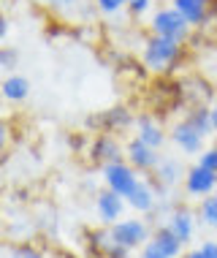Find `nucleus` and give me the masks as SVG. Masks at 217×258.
Here are the masks:
<instances>
[{"label":"nucleus","mask_w":217,"mask_h":258,"mask_svg":"<svg viewBox=\"0 0 217 258\" xmlns=\"http://www.w3.org/2000/svg\"><path fill=\"white\" fill-rule=\"evenodd\" d=\"M182 57H185V44H179V41L155 36V33L144 41L141 62H144L147 71H152V74H171L174 66Z\"/></svg>","instance_id":"1"},{"label":"nucleus","mask_w":217,"mask_h":258,"mask_svg":"<svg viewBox=\"0 0 217 258\" xmlns=\"http://www.w3.org/2000/svg\"><path fill=\"white\" fill-rule=\"evenodd\" d=\"M152 33L155 36H163V38H171V41H179V44H185L187 38H190V22H187L182 14L174 9V6H166V9H158L152 14Z\"/></svg>","instance_id":"2"},{"label":"nucleus","mask_w":217,"mask_h":258,"mask_svg":"<svg viewBox=\"0 0 217 258\" xmlns=\"http://www.w3.org/2000/svg\"><path fill=\"white\" fill-rule=\"evenodd\" d=\"M182 242L169 228V223H160L158 231L150 236V242L141 247V258H177L182 255Z\"/></svg>","instance_id":"3"},{"label":"nucleus","mask_w":217,"mask_h":258,"mask_svg":"<svg viewBox=\"0 0 217 258\" xmlns=\"http://www.w3.org/2000/svg\"><path fill=\"white\" fill-rule=\"evenodd\" d=\"M103 174V182H106V187H111V190H117L120 196L128 199L133 193V187L138 185V171L133 169V166L128 163V160H114V163L103 166L101 169Z\"/></svg>","instance_id":"4"},{"label":"nucleus","mask_w":217,"mask_h":258,"mask_svg":"<svg viewBox=\"0 0 217 258\" xmlns=\"http://www.w3.org/2000/svg\"><path fill=\"white\" fill-rule=\"evenodd\" d=\"M111 236H114L120 245H125L128 250H136V247H144L150 242V226L141 220V218H125V220H117L114 226H109Z\"/></svg>","instance_id":"5"},{"label":"nucleus","mask_w":217,"mask_h":258,"mask_svg":"<svg viewBox=\"0 0 217 258\" xmlns=\"http://www.w3.org/2000/svg\"><path fill=\"white\" fill-rule=\"evenodd\" d=\"M160 152L155 147H150V144H144L141 139H130L128 144H125V160L136 169L138 174H150L158 169L160 163Z\"/></svg>","instance_id":"6"},{"label":"nucleus","mask_w":217,"mask_h":258,"mask_svg":"<svg viewBox=\"0 0 217 258\" xmlns=\"http://www.w3.org/2000/svg\"><path fill=\"white\" fill-rule=\"evenodd\" d=\"M90 160L103 169V166L114 163V160H125V150L111 134H98L93 139V144H90Z\"/></svg>","instance_id":"7"},{"label":"nucleus","mask_w":217,"mask_h":258,"mask_svg":"<svg viewBox=\"0 0 217 258\" xmlns=\"http://www.w3.org/2000/svg\"><path fill=\"white\" fill-rule=\"evenodd\" d=\"M125 204H128L125 196H120V193L111 190V187H103L95 196V209H98V218H101L103 226H114L117 220H122Z\"/></svg>","instance_id":"8"},{"label":"nucleus","mask_w":217,"mask_h":258,"mask_svg":"<svg viewBox=\"0 0 217 258\" xmlns=\"http://www.w3.org/2000/svg\"><path fill=\"white\" fill-rule=\"evenodd\" d=\"M214 187H217V174L214 171H209L204 169V166H190L185 174V190H187V196H212L214 193Z\"/></svg>","instance_id":"9"},{"label":"nucleus","mask_w":217,"mask_h":258,"mask_svg":"<svg viewBox=\"0 0 217 258\" xmlns=\"http://www.w3.org/2000/svg\"><path fill=\"white\" fill-rule=\"evenodd\" d=\"M125 201H128V207L133 209V212H138V215H152V212L158 209L160 196H158L155 182H150V179H138V185L133 187V193H130Z\"/></svg>","instance_id":"10"},{"label":"nucleus","mask_w":217,"mask_h":258,"mask_svg":"<svg viewBox=\"0 0 217 258\" xmlns=\"http://www.w3.org/2000/svg\"><path fill=\"white\" fill-rule=\"evenodd\" d=\"M171 139L182 152H187V155H201V152H204V136H201L187 120H179L174 125Z\"/></svg>","instance_id":"11"},{"label":"nucleus","mask_w":217,"mask_h":258,"mask_svg":"<svg viewBox=\"0 0 217 258\" xmlns=\"http://www.w3.org/2000/svg\"><path fill=\"white\" fill-rule=\"evenodd\" d=\"M166 223H169V228L174 234H177V239L182 242V245H187V242L193 239L195 234V215L190 207H174L169 212V218H166Z\"/></svg>","instance_id":"12"},{"label":"nucleus","mask_w":217,"mask_h":258,"mask_svg":"<svg viewBox=\"0 0 217 258\" xmlns=\"http://www.w3.org/2000/svg\"><path fill=\"white\" fill-rule=\"evenodd\" d=\"M171 3H174V9H177L193 27L206 25V19L212 17V11H214L212 9L214 0H171Z\"/></svg>","instance_id":"13"},{"label":"nucleus","mask_w":217,"mask_h":258,"mask_svg":"<svg viewBox=\"0 0 217 258\" xmlns=\"http://www.w3.org/2000/svg\"><path fill=\"white\" fill-rule=\"evenodd\" d=\"M136 139H141L144 144L160 150L166 144V131H163V125H160L152 114H141L136 120Z\"/></svg>","instance_id":"14"},{"label":"nucleus","mask_w":217,"mask_h":258,"mask_svg":"<svg viewBox=\"0 0 217 258\" xmlns=\"http://www.w3.org/2000/svg\"><path fill=\"white\" fill-rule=\"evenodd\" d=\"M130 122H133V114H130V109H125V106L109 109L106 114L93 117V120H90V125H93V128H103L101 134H111V131H125V128H130Z\"/></svg>","instance_id":"15"},{"label":"nucleus","mask_w":217,"mask_h":258,"mask_svg":"<svg viewBox=\"0 0 217 258\" xmlns=\"http://www.w3.org/2000/svg\"><path fill=\"white\" fill-rule=\"evenodd\" d=\"M152 174H155V179H158L160 185L174 187V185L185 182V174H187V169L182 166V160L171 158V155H163V158H160V163H158V169L152 171Z\"/></svg>","instance_id":"16"},{"label":"nucleus","mask_w":217,"mask_h":258,"mask_svg":"<svg viewBox=\"0 0 217 258\" xmlns=\"http://www.w3.org/2000/svg\"><path fill=\"white\" fill-rule=\"evenodd\" d=\"M0 93H3V98L9 103H22L30 95V79L22 74H9L3 79V85H0Z\"/></svg>","instance_id":"17"},{"label":"nucleus","mask_w":217,"mask_h":258,"mask_svg":"<svg viewBox=\"0 0 217 258\" xmlns=\"http://www.w3.org/2000/svg\"><path fill=\"white\" fill-rule=\"evenodd\" d=\"M185 120L190 122L204 139L212 136L214 125H212V109H209V106H190V111L185 114Z\"/></svg>","instance_id":"18"},{"label":"nucleus","mask_w":217,"mask_h":258,"mask_svg":"<svg viewBox=\"0 0 217 258\" xmlns=\"http://www.w3.org/2000/svg\"><path fill=\"white\" fill-rule=\"evenodd\" d=\"M198 220L204 223L206 228H214L217 231V196H204L198 204Z\"/></svg>","instance_id":"19"},{"label":"nucleus","mask_w":217,"mask_h":258,"mask_svg":"<svg viewBox=\"0 0 217 258\" xmlns=\"http://www.w3.org/2000/svg\"><path fill=\"white\" fill-rule=\"evenodd\" d=\"M6 258H46L44 250L30 245V242H17V245L6 247Z\"/></svg>","instance_id":"20"},{"label":"nucleus","mask_w":217,"mask_h":258,"mask_svg":"<svg viewBox=\"0 0 217 258\" xmlns=\"http://www.w3.org/2000/svg\"><path fill=\"white\" fill-rule=\"evenodd\" d=\"M17 60H19L17 49H11V46H3V49H0V68H3V71L14 74V68H17Z\"/></svg>","instance_id":"21"},{"label":"nucleus","mask_w":217,"mask_h":258,"mask_svg":"<svg viewBox=\"0 0 217 258\" xmlns=\"http://www.w3.org/2000/svg\"><path fill=\"white\" fill-rule=\"evenodd\" d=\"M95 6L101 14H117V11L128 9V0H95Z\"/></svg>","instance_id":"22"},{"label":"nucleus","mask_w":217,"mask_h":258,"mask_svg":"<svg viewBox=\"0 0 217 258\" xmlns=\"http://www.w3.org/2000/svg\"><path fill=\"white\" fill-rule=\"evenodd\" d=\"M198 166H204V169L214 171L217 174V147H209L198 155Z\"/></svg>","instance_id":"23"},{"label":"nucleus","mask_w":217,"mask_h":258,"mask_svg":"<svg viewBox=\"0 0 217 258\" xmlns=\"http://www.w3.org/2000/svg\"><path fill=\"white\" fill-rule=\"evenodd\" d=\"M152 9V0H128V14L130 17H141Z\"/></svg>","instance_id":"24"},{"label":"nucleus","mask_w":217,"mask_h":258,"mask_svg":"<svg viewBox=\"0 0 217 258\" xmlns=\"http://www.w3.org/2000/svg\"><path fill=\"white\" fill-rule=\"evenodd\" d=\"M79 3L82 0H49V6L57 11H74V9H79Z\"/></svg>","instance_id":"25"},{"label":"nucleus","mask_w":217,"mask_h":258,"mask_svg":"<svg viewBox=\"0 0 217 258\" xmlns=\"http://www.w3.org/2000/svg\"><path fill=\"white\" fill-rule=\"evenodd\" d=\"M201 250L206 253V258H217V239H206L204 245H201Z\"/></svg>","instance_id":"26"},{"label":"nucleus","mask_w":217,"mask_h":258,"mask_svg":"<svg viewBox=\"0 0 217 258\" xmlns=\"http://www.w3.org/2000/svg\"><path fill=\"white\" fill-rule=\"evenodd\" d=\"M9 30H11V22H9V19H3V22H0V38L9 36Z\"/></svg>","instance_id":"27"},{"label":"nucleus","mask_w":217,"mask_h":258,"mask_svg":"<svg viewBox=\"0 0 217 258\" xmlns=\"http://www.w3.org/2000/svg\"><path fill=\"white\" fill-rule=\"evenodd\" d=\"M187 258H206V253H204L201 247H193L190 253H187Z\"/></svg>","instance_id":"28"},{"label":"nucleus","mask_w":217,"mask_h":258,"mask_svg":"<svg viewBox=\"0 0 217 258\" xmlns=\"http://www.w3.org/2000/svg\"><path fill=\"white\" fill-rule=\"evenodd\" d=\"M209 109H212V125H214V131H217V101H214Z\"/></svg>","instance_id":"29"},{"label":"nucleus","mask_w":217,"mask_h":258,"mask_svg":"<svg viewBox=\"0 0 217 258\" xmlns=\"http://www.w3.org/2000/svg\"><path fill=\"white\" fill-rule=\"evenodd\" d=\"M214 14H217V0H214Z\"/></svg>","instance_id":"30"},{"label":"nucleus","mask_w":217,"mask_h":258,"mask_svg":"<svg viewBox=\"0 0 217 258\" xmlns=\"http://www.w3.org/2000/svg\"><path fill=\"white\" fill-rule=\"evenodd\" d=\"M177 258H187V255H177Z\"/></svg>","instance_id":"31"},{"label":"nucleus","mask_w":217,"mask_h":258,"mask_svg":"<svg viewBox=\"0 0 217 258\" xmlns=\"http://www.w3.org/2000/svg\"><path fill=\"white\" fill-rule=\"evenodd\" d=\"M214 196H217V187H214Z\"/></svg>","instance_id":"32"},{"label":"nucleus","mask_w":217,"mask_h":258,"mask_svg":"<svg viewBox=\"0 0 217 258\" xmlns=\"http://www.w3.org/2000/svg\"><path fill=\"white\" fill-rule=\"evenodd\" d=\"M3 3H9V0H3Z\"/></svg>","instance_id":"33"}]
</instances>
